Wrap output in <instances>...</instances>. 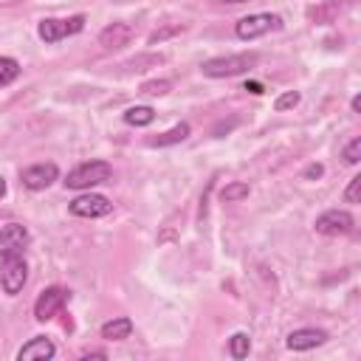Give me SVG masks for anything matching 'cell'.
Here are the masks:
<instances>
[{"instance_id": "6da1fadb", "label": "cell", "mask_w": 361, "mask_h": 361, "mask_svg": "<svg viewBox=\"0 0 361 361\" xmlns=\"http://www.w3.org/2000/svg\"><path fill=\"white\" fill-rule=\"evenodd\" d=\"M257 54H231V56H214V59H206L200 65L203 76L209 79H226V76H237V73H245L257 65Z\"/></svg>"}, {"instance_id": "7a4b0ae2", "label": "cell", "mask_w": 361, "mask_h": 361, "mask_svg": "<svg viewBox=\"0 0 361 361\" xmlns=\"http://www.w3.org/2000/svg\"><path fill=\"white\" fill-rule=\"evenodd\" d=\"M110 178H113V166L107 161H85L68 172L65 186L68 189H90V186H99Z\"/></svg>"}, {"instance_id": "3957f363", "label": "cell", "mask_w": 361, "mask_h": 361, "mask_svg": "<svg viewBox=\"0 0 361 361\" xmlns=\"http://www.w3.org/2000/svg\"><path fill=\"white\" fill-rule=\"evenodd\" d=\"M85 28V14H73V17H65V20H56V17H48V20H39L37 25V34L42 42H59V39H68L73 34H79Z\"/></svg>"}, {"instance_id": "277c9868", "label": "cell", "mask_w": 361, "mask_h": 361, "mask_svg": "<svg viewBox=\"0 0 361 361\" xmlns=\"http://www.w3.org/2000/svg\"><path fill=\"white\" fill-rule=\"evenodd\" d=\"M28 282V265L23 254H11V257H0V285L8 296H17Z\"/></svg>"}, {"instance_id": "5b68a950", "label": "cell", "mask_w": 361, "mask_h": 361, "mask_svg": "<svg viewBox=\"0 0 361 361\" xmlns=\"http://www.w3.org/2000/svg\"><path fill=\"white\" fill-rule=\"evenodd\" d=\"M279 28H282V17H279V14L259 11V14H248V17L237 20L234 34H237L240 39H257V37L271 34V31H279Z\"/></svg>"}, {"instance_id": "8992f818", "label": "cell", "mask_w": 361, "mask_h": 361, "mask_svg": "<svg viewBox=\"0 0 361 361\" xmlns=\"http://www.w3.org/2000/svg\"><path fill=\"white\" fill-rule=\"evenodd\" d=\"M68 299H71V290H68V288H59V285L45 288V290L37 296V302H34V319H37V322L54 319V316L68 305Z\"/></svg>"}, {"instance_id": "52a82bcc", "label": "cell", "mask_w": 361, "mask_h": 361, "mask_svg": "<svg viewBox=\"0 0 361 361\" xmlns=\"http://www.w3.org/2000/svg\"><path fill=\"white\" fill-rule=\"evenodd\" d=\"M355 226L353 214L344 212V209H330L324 214L316 217V231L324 234V237H338V234H350Z\"/></svg>"}, {"instance_id": "ba28073f", "label": "cell", "mask_w": 361, "mask_h": 361, "mask_svg": "<svg viewBox=\"0 0 361 361\" xmlns=\"http://www.w3.org/2000/svg\"><path fill=\"white\" fill-rule=\"evenodd\" d=\"M71 214L76 217H104L113 212V203L104 197V195H96V192H87V195H79L71 200Z\"/></svg>"}, {"instance_id": "9c48e42d", "label": "cell", "mask_w": 361, "mask_h": 361, "mask_svg": "<svg viewBox=\"0 0 361 361\" xmlns=\"http://www.w3.org/2000/svg\"><path fill=\"white\" fill-rule=\"evenodd\" d=\"M31 234L25 226L20 223H8L0 228V257H11V254H23L28 245Z\"/></svg>"}, {"instance_id": "30bf717a", "label": "cell", "mask_w": 361, "mask_h": 361, "mask_svg": "<svg viewBox=\"0 0 361 361\" xmlns=\"http://www.w3.org/2000/svg\"><path fill=\"white\" fill-rule=\"evenodd\" d=\"M56 178H59V169H56V164H34V166L23 169V175H20L23 186H25V189H31V192L48 189V186H51Z\"/></svg>"}, {"instance_id": "8fae6325", "label": "cell", "mask_w": 361, "mask_h": 361, "mask_svg": "<svg viewBox=\"0 0 361 361\" xmlns=\"http://www.w3.org/2000/svg\"><path fill=\"white\" fill-rule=\"evenodd\" d=\"M324 341H327V333H324V330H319V327H299V330L288 333V338H285V344H288L290 350H296V353H302V350H313V347H322Z\"/></svg>"}, {"instance_id": "7c38bea8", "label": "cell", "mask_w": 361, "mask_h": 361, "mask_svg": "<svg viewBox=\"0 0 361 361\" xmlns=\"http://www.w3.org/2000/svg\"><path fill=\"white\" fill-rule=\"evenodd\" d=\"M54 355H56V347L45 336H37V338H31L28 344H23L17 350V358L20 361H45V358H54Z\"/></svg>"}, {"instance_id": "4fadbf2b", "label": "cell", "mask_w": 361, "mask_h": 361, "mask_svg": "<svg viewBox=\"0 0 361 361\" xmlns=\"http://www.w3.org/2000/svg\"><path fill=\"white\" fill-rule=\"evenodd\" d=\"M130 39H133V25L130 23H113V25L102 28V34H99V42L104 48H124Z\"/></svg>"}, {"instance_id": "5bb4252c", "label": "cell", "mask_w": 361, "mask_h": 361, "mask_svg": "<svg viewBox=\"0 0 361 361\" xmlns=\"http://www.w3.org/2000/svg\"><path fill=\"white\" fill-rule=\"evenodd\" d=\"M130 333H133V322L127 316H118V319H110L102 324V338H107V341H124V338H130Z\"/></svg>"}, {"instance_id": "9a60e30c", "label": "cell", "mask_w": 361, "mask_h": 361, "mask_svg": "<svg viewBox=\"0 0 361 361\" xmlns=\"http://www.w3.org/2000/svg\"><path fill=\"white\" fill-rule=\"evenodd\" d=\"M186 138H189V124L180 121V124H175L172 130H166V133L149 138V144H152V147H169V144H180V141H186Z\"/></svg>"}, {"instance_id": "2e32d148", "label": "cell", "mask_w": 361, "mask_h": 361, "mask_svg": "<svg viewBox=\"0 0 361 361\" xmlns=\"http://www.w3.org/2000/svg\"><path fill=\"white\" fill-rule=\"evenodd\" d=\"M121 118H124L127 124H133V127H147V124L155 121V110L147 107V104H135V107H127Z\"/></svg>"}, {"instance_id": "e0dca14e", "label": "cell", "mask_w": 361, "mask_h": 361, "mask_svg": "<svg viewBox=\"0 0 361 361\" xmlns=\"http://www.w3.org/2000/svg\"><path fill=\"white\" fill-rule=\"evenodd\" d=\"M20 76V62L14 56H0V87Z\"/></svg>"}, {"instance_id": "ac0fdd59", "label": "cell", "mask_w": 361, "mask_h": 361, "mask_svg": "<svg viewBox=\"0 0 361 361\" xmlns=\"http://www.w3.org/2000/svg\"><path fill=\"white\" fill-rule=\"evenodd\" d=\"M248 350H251L248 333H234V336L228 338V353H231V358H245Z\"/></svg>"}, {"instance_id": "d6986e66", "label": "cell", "mask_w": 361, "mask_h": 361, "mask_svg": "<svg viewBox=\"0 0 361 361\" xmlns=\"http://www.w3.org/2000/svg\"><path fill=\"white\" fill-rule=\"evenodd\" d=\"M338 11H341L338 3H324V6H319V8H310V20H316V23H330Z\"/></svg>"}, {"instance_id": "ffe728a7", "label": "cell", "mask_w": 361, "mask_h": 361, "mask_svg": "<svg viewBox=\"0 0 361 361\" xmlns=\"http://www.w3.org/2000/svg\"><path fill=\"white\" fill-rule=\"evenodd\" d=\"M248 183H228L223 192H220V197L226 200V203H237V200H243V197H248Z\"/></svg>"}, {"instance_id": "44dd1931", "label": "cell", "mask_w": 361, "mask_h": 361, "mask_svg": "<svg viewBox=\"0 0 361 361\" xmlns=\"http://www.w3.org/2000/svg\"><path fill=\"white\" fill-rule=\"evenodd\" d=\"M169 87H172L169 79H152V82H144L141 85V93H147V96H164V93H169Z\"/></svg>"}, {"instance_id": "7402d4cb", "label": "cell", "mask_w": 361, "mask_h": 361, "mask_svg": "<svg viewBox=\"0 0 361 361\" xmlns=\"http://www.w3.org/2000/svg\"><path fill=\"white\" fill-rule=\"evenodd\" d=\"M299 99H302V96H299L296 90H288V93H282V96L274 102V107H276V110H290V107L299 104Z\"/></svg>"}, {"instance_id": "603a6c76", "label": "cell", "mask_w": 361, "mask_h": 361, "mask_svg": "<svg viewBox=\"0 0 361 361\" xmlns=\"http://www.w3.org/2000/svg\"><path fill=\"white\" fill-rule=\"evenodd\" d=\"M344 161H347V164H358V161H361V138H353V141L344 147Z\"/></svg>"}, {"instance_id": "cb8c5ba5", "label": "cell", "mask_w": 361, "mask_h": 361, "mask_svg": "<svg viewBox=\"0 0 361 361\" xmlns=\"http://www.w3.org/2000/svg\"><path fill=\"white\" fill-rule=\"evenodd\" d=\"M358 189H361V175L350 178V186H347V192H344V200H347V203H358Z\"/></svg>"}, {"instance_id": "d4e9b609", "label": "cell", "mask_w": 361, "mask_h": 361, "mask_svg": "<svg viewBox=\"0 0 361 361\" xmlns=\"http://www.w3.org/2000/svg\"><path fill=\"white\" fill-rule=\"evenodd\" d=\"M175 31H183V25H172V28H164V31H155V34L149 37V45H155V42H161L164 37H169V34H175Z\"/></svg>"}, {"instance_id": "484cf974", "label": "cell", "mask_w": 361, "mask_h": 361, "mask_svg": "<svg viewBox=\"0 0 361 361\" xmlns=\"http://www.w3.org/2000/svg\"><path fill=\"white\" fill-rule=\"evenodd\" d=\"M305 175H307V178H319V175H322V164H310Z\"/></svg>"}, {"instance_id": "4316f807", "label": "cell", "mask_w": 361, "mask_h": 361, "mask_svg": "<svg viewBox=\"0 0 361 361\" xmlns=\"http://www.w3.org/2000/svg\"><path fill=\"white\" fill-rule=\"evenodd\" d=\"M245 90H251L254 96H259V93H262V85H259V82H245Z\"/></svg>"}, {"instance_id": "83f0119b", "label": "cell", "mask_w": 361, "mask_h": 361, "mask_svg": "<svg viewBox=\"0 0 361 361\" xmlns=\"http://www.w3.org/2000/svg\"><path fill=\"white\" fill-rule=\"evenodd\" d=\"M82 358H107V353H104V350H90V353H85Z\"/></svg>"}, {"instance_id": "f1b7e54d", "label": "cell", "mask_w": 361, "mask_h": 361, "mask_svg": "<svg viewBox=\"0 0 361 361\" xmlns=\"http://www.w3.org/2000/svg\"><path fill=\"white\" fill-rule=\"evenodd\" d=\"M350 107H353V113H361V96H358V93L353 96V102H350Z\"/></svg>"}, {"instance_id": "f546056e", "label": "cell", "mask_w": 361, "mask_h": 361, "mask_svg": "<svg viewBox=\"0 0 361 361\" xmlns=\"http://www.w3.org/2000/svg\"><path fill=\"white\" fill-rule=\"evenodd\" d=\"M217 3H228V6H240V3H248V0H217Z\"/></svg>"}, {"instance_id": "4dcf8cb0", "label": "cell", "mask_w": 361, "mask_h": 361, "mask_svg": "<svg viewBox=\"0 0 361 361\" xmlns=\"http://www.w3.org/2000/svg\"><path fill=\"white\" fill-rule=\"evenodd\" d=\"M3 195H6V180L0 178V197H3Z\"/></svg>"}]
</instances>
